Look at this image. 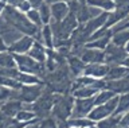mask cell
<instances>
[{
  "label": "cell",
  "mask_w": 129,
  "mask_h": 128,
  "mask_svg": "<svg viewBox=\"0 0 129 128\" xmlns=\"http://www.w3.org/2000/svg\"><path fill=\"white\" fill-rule=\"evenodd\" d=\"M18 81L23 85H36V84H44L42 81V78H39L38 75L34 74H27V73H22L18 75Z\"/></svg>",
  "instance_id": "obj_27"
},
{
  "label": "cell",
  "mask_w": 129,
  "mask_h": 128,
  "mask_svg": "<svg viewBox=\"0 0 129 128\" xmlns=\"http://www.w3.org/2000/svg\"><path fill=\"white\" fill-rule=\"evenodd\" d=\"M46 89L44 84H36V85H22L18 90H12L11 100H18V101L26 104H34Z\"/></svg>",
  "instance_id": "obj_5"
},
{
  "label": "cell",
  "mask_w": 129,
  "mask_h": 128,
  "mask_svg": "<svg viewBox=\"0 0 129 128\" xmlns=\"http://www.w3.org/2000/svg\"><path fill=\"white\" fill-rule=\"evenodd\" d=\"M15 61H16V66L22 73H27V74H34L38 75L39 78H44V73H47L46 65L40 63L38 61H35L34 58H31L28 54H14Z\"/></svg>",
  "instance_id": "obj_4"
},
{
  "label": "cell",
  "mask_w": 129,
  "mask_h": 128,
  "mask_svg": "<svg viewBox=\"0 0 129 128\" xmlns=\"http://www.w3.org/2000/svg\"><path fill=\"white\" fill-rule=\"evenodd\" d=\"M86 4V3H81L79 0H69L67 2V6H69V10H70V14L73 15H77L82 8V6Z\"/></svg>",
  "instance_id": "obj_32"
},
{
  "label": "cell",
  "mask_w": 129,
  "mask_h": 128,
  "mask_svg": "<svg viewBox=\"0 0 129 128\" xmlns=\"http://www.w3.org/2000/svg\"><path fill=\"white\" fill-rule=\"evenodd\" d=\"M23 109V103L18 101V100H8V101L3 103L0 111H3L4 113L10 117H16V115Z\"/></svg>",
  "instance_id": "obj_15"
},
{
  "label": "cell",
  "mask_w": 129,
  "mask_h": 128,
  "mask_svg": "<svg viewBox=\"0 0 129 128\" xmlns=\"http://www.w3.org/2000/svg\"><path fill=\"white\" fill-rule=\"evenodd\" d=\"M4 51H8V46H7V43L4 42V39L0 37V53H4Z\"/></svg>",
  "instance_id": "obj_37"
},
{
  "label": "cell",
  "mask_w": 129,
  "mask_h": 128,
  "mask_svg": "<svg viewBox=\"0 0 129 128\" xmlns=\"http://www.w3.org/2000/svg\"><path fill=\"white\" fill-rule=\"evenodd\" d=\"M79 58L86 65H89V63H105V51L97 49H89V47L85 46Z\"/></svg>",
  "instance_id": "obj_11"
},
{
  "label": "cell",
  "mask_w": 129,
  "mask_h": 128,
  "mask_svg": "<svg viewBox=\"0 0 129 128\" xmlns=\"http://www.w3.org/2000/svg\"><path fill=\"white\" fill-rule=\"evenodd\" d=\"M40 42L44 45L46 49L52 50L54 49V34L50 24H46L42 27V34H40Z\"/></svg>",
  "instance_id": "obj_19"
},
{
  "label": "cell",
  "mask_w": 129,
  "mask_h": 128,
  "mask_svg": "<svg viewBox=\"0 0 129 128\" xmlns=\"http://www.w3.org/2000/svg\"><path fill=\"white\" fill-rule=\"evenodd\" d=\"M86 4L102 10V12H113L116 10L114 0H86Z\"/></svg>",
  "instance_id": "obj_18"
},
{
  "label": "cell",
  "mask_w": 129,
  "mask_h": 128,
  "mask_svg": "<svg viewBox=\"0 0 129 128\" xmlns=\"http://www.w3.org/2000/svg\"><path fill=\"white\" fill-rule=\"evenodd\" d=\"M67 128H87L91 125H95V123L89 117H70L67 120Z\"/></svg>",
  "instance_id": "obj_22"
},
{
  "label": "cell",
  "mask_w": 129,
  "mask_h": 128,
  "mask_svg": "<svg viewBox=\"0 0 129 128\" xmlns=\"http://www.w3.org/2000/svg\"><path fill=\"white\" fill-rule=\"evenodd\" d=\"M129 42V30H122L112 35V43L118 47H125Z\"/></svg>",
  "instance_id": "obj_25"
},
{
  "label": "cell",
  "mask_w": 129,
  "mask_h": 128,
  "mask_svg": "<svg viewBox=\"0 0 129 128\" xmlns=\"http://www.w3.org/2000/svg\"><path fill=\"white\" fill-rule=\"evenodd\" d=\"M95 107V100L94 97L89 98H75L74 101V108H73L71 117H87L89 113L94 109Z\"/></svg>",
  "instance_id": "obj_9"
},
{
  "label": "cell",
  "mask_w": 129,
  "mask_h": 128,
  "mask_svg": "<svg viewBox=\"0 0 129 128\" xmlns=\"http://www.w3.org/2000/svg\"><path fill=\"white\" fill-rule=\"evenodd\" d=\"M79 23L77 20V16L73 14H69L62 22H56L54 19H51L50 27L54 34V43L60 42V41H69L71 38L73 33L78 29Z\"/></svg>",
  "instance_id": "obj_2"
},
{
  "label": "cell",
  "mask_w": 129,
  "mask_h": 128,
  "mask_svg": "<svg viewBox=\"0 0 129 128\" xmlns=\"http://www.w3.org/2000/svg\"><path fill=\"white\" fill-rule=\"evenodd\" d=\"M125 50H126V51H128V54H129V42L126 43V46H125Z\"/></svg>",
  "instance_id": "obj_40"
},
{
  "label": "cell",
  "mask_w": 129,
  "mask_h": 128,
  "mask_svg": "<svg viewBox=\"0 0 129 128\" xmlns=\"http://www.w3.org/2000/svg\"><path fill=\"white\" fill-rule=\"evenodd\" d=\"M38 128H58V123L54 117H46L38 123Z\"/></svg>",
  "instance_id": "obj_31"
},
{
  "label": "cell",
  "mask_w": 129,
  "mask_h": 128,
  "mask_svg": "<svg viewBox=\"0 0 129 128\" xmlns=\"http://www.w3.org/2000/svg\"><path fill=\"white\" fill-rule=\"evenodd\" d=\"M35 43V39L28 35H23L20 39H18L15 43H12L11 46H8V51L12 54H28V51L31 50L32 45Z\"/></svg>",
  "instance_id": "obj_10"
},
{
  "label": "cell",
  "mask_w": 129,
  "mask_h": 128,
  "mask_svg": "<svg viewBox=\"0 0 129 128\" xmlns=\"http://www.w3.org/2000/svg\"><path fill=\"white\" fill-rule=\"evenodd\" d=\"M129 111V93H124L118 96V105L114 115H124Z\"/></svg>",
  "instance_id": "obj_28"
},
{
  "label": "cell",
  "mask_w": 129,
  "mask_h": 128,
  "mask_svg": "<svg viewBox=\"0 0 129 128\" xmlns=\"http://www.w3.org/2000/svg\"><path fill=\"white\" fill-rule=\"evenodd\" d=\"M10 67H18L14 54L10 51L0 53V69H10Z\"/></svg>",
  "instance_id": "obj_24"
},
{
  "label": "cell",
  "mask_w": 129,
  "mask_h": 128,
  "mask_svg": "<svg viewBox=\"0 0 129 128\" xmlns=\"http://www.w3.org/2000/svg\"><path fill=\"white\" fill-rule=\"evenodd\" d=\"M122 66H126V67H129V55L126 58H125V61L122 62Z\"/></svg>",
  "instance_id": "obj_39"
},
{
  "label": "cell",
  "mask_w": 129,
  "mask_h": 128,
  "mask_svg": "<svg viewBox=\"0 0 129 128\" xmlns=\"http://www.w3.org/2000/svg\"><path fill=\"white\" fill-rule=\"evenodd\" d=\"M109 67L106 63H89L85 67L83 75H89V77L97 78V80H105L108 75Z\"/></svg>",
  "instance_id": "obj_12"
},
{
  "label": "cell",
  "mask_w": 129,
  "mask_h": 128,
  "mask_svg": "<svg viewBox=\"0 0 129 128\" xmlns=\"http://www.w3.org/2000/svg\"><path fill=\"white\" fill-rule=\"evenodd\" d=\"M98 92L100 90L95 89V88L85 86V88L75 89L74 92H71V94H73V97H74V98H89V97H94Z\"/></svg>",
  "instance_id": "obj_23"
},
{
  "label": "cell",
  "mask_w": 129,
  "mask_h": 128,
  "mask_svg": "<svg viewBox=\"0 0 129 128\" xmlns=\"http://www.w3.org/2000/svg\"><path fill=\"white\" fill-rule=\"evenodd\" d=\"M51 15L52 19L56 22H62L64 18L70 14V10H69L67 3H55V4H51Z\"/></svg>",
  "instance_id": "obj_17"
},
{
  "label": "cell",
  "mask_w": 129,
  "mask_h": 128,
  "mask_svg": "<svg viewBox=\"0 0 129 128\" xmlns=\"http://www.w3.org/2000/svg\"><path fill=\"white\" fill-rule=\"evenodd\" d=\"M44 2L51 6V4H55V3H67L69 0H44Z\"/></svg>",
  "instance_id": "obj_38"
},
{
  "label": "cell",
  "mask_w": 129,
  "mask_h": 128,
  "mask_svg": "<svg viewBox=\"0 0 129 128\" xmlns=\"http://www.w3.org/2000/svg\"><path fill=\"white\" fill-rule=\"evenodd\" d=\"M28 55H30L31 58H34L35 61H38L40 63H44L47 59V49L44 47V45L42 42L35 41V43L31 47V50L28 51Z\"/></svg>",
  "instance_id": "obj_14"
},
{
  "label": "cell",
  "mask_w": 129,
  "mask_h": 128,
  "mask_svg": "<svg viewBox=\"0 0 129 128\" xmlns=\"http://www.w3.org/2000/svg\"><path fill=\"white\" fill-rule=\"evenodd\" d=\"M2 105H3V103H0V108H2Z\"/></svg>",
  "instance_id": "obj_42"
},
{
  "label": "cell",
  "mask_w": 129,
  "mask_h": 128,
  "mask_svg": "<svg viewBox=\"0 0 129 128\" xmlns=\"http://www.w3.org/2000/svg\"><path fill=\"white\" fill-rule=\"evenodd\" d=\"M117 105H118V96L113 97L112 100H109L108 103L102 104V105L94 107V109L89 113L87 117L90 120H93L94 123H98L100 120H104V119L109 117V116L114 115V112L117 109Z\"/></svg>",
  "instance_id": "obj_7"
},
{
  "label": "cell",
  "mask_w": 129,
  "mask_h": 128,
  "mask_svg": "<svg viewBox=\"0 0 129 128\" xmlns=\"http://www.w3.org/2000/svg\"><path fill=\"white\" fill-rule=\"evenodd\" d=\"M26 16L28 18V20L31 23H34L36 27H39V29L43 27V22H42V18H40V14H39L38 10H30L26 14Z\"/></svg>",
  "instance_id": "obj_30"
},
{
  "label": "cell",
  "mask_w": 129,
  "mask_h": 128,
  "mask_svg": "<svg viewBox=\"0 0 129 128\" xmlns=\"http://www.w3.org/2000/svg\"><path fill=\"white\" fill-rule=\"evenodd\" d=\"M11 96H12V89L0 85V103H6L8 100H11Z\"/></svg>",
  "instance_id": "obj_33"
},
{
  "label": "cell",
  "mask_w": 129,
  "mask_h": 128,
  "mask_svg": "<svg viewBox=\"0 0 129 128\" xmlns=\"http://www.w3.org/2000/svg\"><path fill=\"white\" fill-rule=\"evenodd\" d=\"M54 100H55V93H52V92H50L46 88L44 92L42 93V96L32 104V107H34L32 111L35 112L36 117L40 120L50 117L52 107H54Z\"/></svg>",
  "instance_id": "obj_6"
},
{
  "label": "cell",
  "mask_w": 129,
  "mask_h": 128,
  "mask_svg": "<svg viewBox=\"0 0 129 128\" xmlns=\"http://www.w3.org/2000/svg\"><path fill=\"white\" fill-rule=\"evenodd\" d=\"M105 51V63L108 66H117L122 65L125 58L128 57V51L125 50V47H118L114 43H109L108 47L104 50Z\"/></svg>",
  "instance_id": "obj_8"
},
{
  "label": "cell",
  "mask_w": 129,
  "mask_h": 128,
  "mask_svg": "<svg viewBox=\"0 0 129 128\" xmlns=\"http://www.w3.org/2000/svg\"><path fill=\"white\" fill-rule=\"evenodd\" d=\"M129 74V67L117 65V66H110L108 71V75L105 77V81H116V80L125 78Z\"/></svg>",
  "instance_id": "obj_16"
},
{
  "label": "cell",
  "mask_w": 129,
  "mask_h": 128,
  "mask_svg": "<svg viewBox=\"0 0 129 128\" xmlns=\"http://www.w3.org/2000/svg\"><path fill=\"white\" fill-rule=\"evenodd\" d=\"M7 23L14 27L15 30L20 31L23 35H28V37H32L35 41L40 42V34H42V29L36 27L34 23H31L28 20V18L26 16V14L20 12L18 8H14L11 6L4 7L2 15H0Z\"/></svg>",
  "instance_id": "obj_1"
},
{
  "label": "cell",
  "mask_w": 129,
  "mask_h": 128,
  "mask_svg": "<svg viewBox=\"0 0 129 128\" xmlns=\"http://www.w3.org/2000/svg\"><path fill=\"white\" fill-rule=\"evenodd\" d=\"M75 98L73 94H59L55 93L54 107L51 111V117L56 120V123H66L71 117L73 108H74Z\"/></svg>",
  "instance_id": "obj_3"
},
{
  "label": "cell",
  "mask_w": 129,
  "mask_h": 128,
  "mask_svg": "<svg viewBox=\"0 0 129 128\" xmlns=\"http://www.w3.org/2000/svg\"><path fill=\"white\" fill-rule=\"evenodd\" d=\"M116 96H117V94L114 93V92H112V90H109V89H102V90H100L98 93L94 96L95 107H97V105H102V104L108 103L109 100H112L113 97H116Z\"/></svg>",
  "instance_id": "obj_26"
},
{
  "label": "cell",
  "mask_w": 129,
  "mask_h": 128,
  "mask_svg": "<svg viewBox=\"0 0 129 128\" xmlns=\"http://www.w3.org/2000/svg\"><path fill=\"white\" fill-rule=\"evenodd\" d=\"M120 125L129 128V111L126 112V113H124L122 116H121V123H120Z\"/></svg>",
  "instance_id": "obj_35"
},
{
  "label": "cell",
  "mask_w": 129,
  "mask_h": 128,
  "mask_svg": "<svg viewBox=\"0 0 129 128\" xmlns=\"http://www.w3.org/2000/svg\"><path fill=\"white\" fill-rule=\"evenodd\" d=\"M24 0H6V4L14 7V8H19V6L22 4Z\"/></svg>",
  "instance_id": "obj_36"
},
{
  "label": "cell",
  "mask_w": 129,
  "mask_h": 128,
  "mask_svg": "<svg viewBox=\"0 0 129 128\" xmlns=\"http://www.w3.org/2000/svg\"><path fill=\"white\" fill-rule=\"evenodd\" d=\"M39 14H40V18H42V22H43V26L46 24H50L51 19H52V15H51V7L50 4H47V3H44V4L40 7L38 10Z\"/></svg>",
  "instance_id": "obj_29"
},
{
  "label": "cell",
  "mask_w": 129,
  "mask_h": 128,
  "mask_svg": "<svg viewBox=\"0 0 129 128\" xmlns=\"http://www.w3.org/2000/svg\"><path fill=\"white\" fill-rule=\"evenodd\" d=\"M118 128H126V127H122V125H120V127H118Z\"/></svg>",
  "instance_id": "obj_41"
},
{
  "label": "cell",
  "mask_w": 129,
  "mask_h": 128,
  "mask_svg": "<svg viewBox=\"0 0 129 128\" xmlns=\"http://www.w3.org/2000/svg\"><path fill=\"white\" fill-rule=\"evenodd\" d=\"M121 116L122 115H112L104 120H100L98 123H95V125L97 128H118L121 123Z\"/></svg>",
  "instance_id": "obj_21"
},
{
  "label": "cell",
  "mask_w": 129,
  "mask_h": 128,
  "mask_svg": "<svg viewBox=\"0 0 129 128\" xmlns=\"http://www.w3.org/2000/svg\"><path fill=\"white\" fill-rule=\"evenodd\" d=\"M112 35L113 33H109L108 35H105L102 38H98V39H94V41H90L86 43V47L89 49H97V50H105L108 47V45L112 42Z\"/></svg>",
  "instance_id": "obj_20"
},
{
  "label": "cell",
  "mask_w": 129,
  "mask_h": 128,
  "mask_svg": "<svg viewBox=\"0 0 129 128\" xmlns=\"http://www.w3.org/2000/svg\"><path fill=\"white\" fill-rule=\"evenodd\" d=\"M28 3L31 4L32 10H39L46 2H44V0H28Z\"/></svg>",
  "instance_id": "obj_34"
},
{
  "label": "cell",
  "mask_w": 129,
  "mask_h": 128,
  "mask_svg": "<svg viewBox=\"0 0 129 128\" xmlns=\"http://www.w3.org/2000/svg\"><path fill=\"white\" fill-rule=\"evenodd\" d=\"M67 65H69V69H70L71 74L79 77L81 74H83L85 71V67H86V63H85L79 57H75V55H69L67 57Z\"/></svg>",
  "instance_id": "obj_13"
}]
</instances>
